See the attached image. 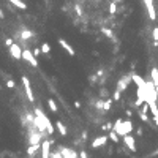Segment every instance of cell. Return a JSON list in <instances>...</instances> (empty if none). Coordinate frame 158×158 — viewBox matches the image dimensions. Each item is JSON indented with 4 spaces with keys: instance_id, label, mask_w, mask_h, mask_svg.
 I'll list each match as a JSON object with an SVG mask.
<instances>
[{
    "instance_id": "obj_1",
    "label": "cell",
    "mask_w": 158,
    "mask_h": 158,
    "mask_svg": "<svg viewBox=\"0 0 158 158\" xmlns=\"http://www.w3.org/2000/svg\"><path fill=\"white\" fill-rule=\"evenodd\" d=\"M114 130L117 131V134L119 136H127V134H130L133 131V122L131 120H120V119H117L116 122H114Z\"/></svg>"
},
{
    "instance_id": "obj_2",
    "label": "cell",
    "mask_w": 158,
    "mask_h": 158,
    "mask_svg": "<svg viewBox=\"0 0 158 158\" xmlns=\"http://www.w3.org/2000/svg\"><path fill=\"white\" fill-rule=\"evenodd\" d=\"M133 81V73H130V74H127V76H123V78H120V81L117 82V87H116V90H119L120 94L130 86V82Z\"/></svg>"
},
{
    "instance_id": "obj_3",
    "label": "cell",
    "mask_w": 158,
    "mask_h": 158,
    "mask_svg": "<svg viewBox=\"0 0 158 158\" xmlns=\"http://www.w3.org/2000/svg\"><path fill=\"white\" fill-rule=\"evenodd\" d=\"M8 51H10V55L14 59V60H21L22 59V54H24V49H21V44H16L13 43L10 48H8Z\"/></svg>"
},
{
    "instance_id": "obj_4",
    "label": "cell",
    "mask_w": 158,
    "mask_h": 158,
    "mask_svg": "<svg viewBox=\"0 0 158 158\" xmlns=\"http://www.w3.org/2000/svg\"><path fill=\"white\" fill-rule=\"evenodd\" d=\"M22 59H24L25 62H29V63L32 65V67L38 68V60H36V55H35V54H32V51H30V49H24Z\"/></svg>"
},
{
    "instance_id": "obj_5",
    "label": "cell",
    "mask_w": 158,
    "mask_h": 158,
    "mask_svg": "<svg viewBox=\"0 0 158 158\" xmlns=\"http://www.w3.org/2000/svg\"><path fill=\"white\" fill-rule=\"evenodd\" d=\"M108 139H109V134L97 136V138L94 139V141H92V147H94V149H100V147H103V145H106Z\"/></svg>"
},
{
    "instance_id": "obj_6",
    "label": "cell",
    "mask_w": 158,
    "mask_h": 158,
    "mask_svg": "<svg viewBox=\"0 0 158 158\" xmlns=\"http://www.w3.org/2000/svg\"><path fill=\"white\" fill-rule=\"evenodd\" d=\"M123 144H125L131 152H136V150H138V147H136V141H134L133 134H127V136H123Z\"/></svg>"
},
{
    "instance_id": "obj_7",
    "label": "cell",
    "mask_w": 158,
    "mask_h": 158,
    "mask_svg": "<svg viewBox=\"0 0 158 158\" xmlns=\"http://www.w3.org/2000/svg\"><path fill=\"white\" fill-rule=\"evenodd\" d=\"M22 84H24V89H25V94H27V98H29V101H35V97H33V92H32V87H30V82L29 79H27L25 76H22Z\"/></svg>"
},
{
    "instance_id": "obj_8",
    "label": "cell",
    "mask_w": 158,
    "mask_h": 158,
    "mask_svg": "<svg viewBox=\"0 0 158 158\" xmlns=\"http://www.w3.org/2000/svg\"><path fill=\"white\" fill-rule=\"evenodd\" d=\"M144 3L147 6V14L150 17V21L156 19V13H155V6H153V0H144Z\"/></svg>"
},
{
    "instance_id": "obj_9",
    "label": "cell",
    "mask_w": 158,
    "mask_h": 158,
    "mask_svg": "<svg viewBox=\"0 0 158 158\" xmlns=\"http://www.w3.org/2000/svg\"><path fill=\"white\" fill-rule=\"evenodd\" d=\"M59 44H60L62 48H63L65 51H67V52H68L70 55H71V57H74V55H76V51L73 49V46H71V44H70L68 41H65L63 38H59Z\"/></svg>"
},
{
    "instance_id": "obj_10",
    "label": "cell",
    "mask_w": 158,
    "mask_h": 158,
    "mask_svg": "<svg viewBox=\"0 0 158 158\" xmlns=\"http://www.w3.org/2000/svg\"><path fill=\"white\" fill-rule=\"evenodd\" d=\"M49 150H51V141H43L41 144V158H49Z\"/></svg>"
},
{
    "instance_id": "obj_11",
    "label": "cell",
    "mask_w": 158,
    "mask_h": 158,
    "mask_svg": "<svg viewBox=\"0 0 158 158\" xmlns=\"http://www.w3.org/2000/svg\"><path fill=\"white\" fill-rule=\"evenodd\" d=\"M36 144H43L41 142V133H30L29 145H36Z\"/></svg>"
},
{
    "instance_id": "obj_12",
    "label": "cell",
    "mask_w": 158,
    "mask_h": 158,
    "mask_svg": "<svg viewBox=\"0 0 158 158\" xmlns=\"http://www.w3.org/2000/svg\"><path fill=\"white\" fill-rule=\"evenodd\" d=\"M133 82L138 86V89H145V81L136 73H133Z\"/></svg>"
},
{
    "instance_id": "obj_13",
    "label": "cell",
    "mask_w": 158,
    "mask_h": 158,
    "mask_svg": "<svg viewBox=\"0 0 158 158\" xmlns=\"http://www.w3.org/2000/svg\"><path fill=\"white\" fill-rule=\"evenodd\" d=\"M43 120H44V125H46V131H48V134H54V125L51 123V120L49 117L43 114Z\"/></svg>"
},
{
    "instance_id": "obj_14",
    "label": "cell",
    "mask_w": 158,
    "mask_h": 158,
    "mask_svg": "<svg viewBox=\"0 0 158 158\" xmlns=\"http://www.w3.org/2000/svg\"><path fill=\"white\" fill-rule=\"evenodd\" d=\"M32 36H33V32H32V30H29V29H22V32H19V38H21L22 41L30 40Z\"/></svg>"
},
{
    "instance_id": "obj_15",
    "label": "cell",
    "mask_w": 158,
    "mask_h": 158,
    "mask_svg": "<svg viewBox=\"0 0 158 158\" xmlns=\"http://www.w3.org/2000/svg\"><path fill=\"white\" fill-rule=\"evenodd\" d=\"M55 128L59 130V133H60V136H67V127L63 125V122H60V120H57V122H55Z\"/></svg>"
},
{
    "instance_id": "obj_16",
    "label": "cell",
    "mask_w": 158,
    "mask_h": 158,
    "mask_svg": "<svg viewBox=\"0 0 158 158\" xmlns=\"http://www.w3.org/2000/svg\"><path fill=\"white\" fill-rule=\"evenodd\" d=\"M6 2H10V3L14 5L16 8H19V10H25V8H27L25 2H22V0H6Z\"/></svg>"
},
{
    "instance_id": "obj_17",
    "label": "cell",
    "mask_w": 158,
    "mask_h": 158,
    "mask_svg": "<svg viewBox=\"0 0 158 158\" xmlns=\"http://www.w3.org/2000/svg\"><path fill=\"white\" fill-rule=\"evenodd\" d=\"M41 147V144H36V145H29V149H27V153H29L32 158L35 156V153H36V150Z\"/></svg>"
},
{
    "instance_id": "obj_18",
    "label": "cell",
    "mask_w": 158,
    "mask_h": 158,
    "mask_svg": "<svg viewBox=\"0 0 158 158\" xmlns=\"http://www.w3.org/2000/svg\"><path fill=\"white\" fill-rule=\"evenodd\" d=\"M109 139H111L112 142H116V144L120 141V138H119V134H117L116 130H111V131H109Z\"/></svg>"
},
{
    "instance_id": "obj_19",
    "label": "cell",
    "mask_w": 158,
    "mask_h": 158,
    "mask_svg": "<svg viewBox=\"0 0 158 158\" xmlns=\"http://www.w3.org/2000/svg\"><path fill=\"white\" fill-rule=\"evenodd\" d=\"M48 106H49V109L52 111V112H57V111H59L57 105H55V101H54L52 98H49V100H48Z\"/></svg>"
},
{
    "instance_id": "obj_20",
    "label": "cell",
    "mask_w": 158,
    "mask_h": 158,
    "mask_svg": "<svg viewBox=\"0 0 158 158\" xmlns=\"http://www.w3.org/2000/svg\"><path fill=\"white\" fill-rule=\"evenodd\" d=\"M101 130H103V131H111V130H114V123L112 122H106V123H103V127H101Z\"/></svg>"
},
{
    "instance_id": "obj_21",
    "label": "cell",
    "mask_w": 158,
    "mask_h": 158,
    "mask_svg": "<svg viewBox=\"0 0 158 158\" xmlns=\"http://www.w3.org/2000/svg\"><path fill=\"white\" fill-rule=\"evenodd\" d=\"M41 52L43 54H51V44L49 43H43L41 44Z\"/></svg>"
},
{
    "instance_id": "obj_22",
    "label": "cell",
    "mask_w": 158,
    "mask_h": 158,
    "mask_svg": "<svg viewBox=\"0 0 158 158\" xmlns=\"http://www.w3.org/2000/svg\"><path fill=\"white\" fill-rule=\"evenodd\" d=\"M152 35H153V46H158V27H153Z\"/></svg>"
},
{
    "instance_id": "obj_23",
    "label": "cell",
    "mask_w": 158,
    "mask_h": 158,
    "mask_svg": "<svg viewBox=\"0 0 158 158\" xmlns=\"http://www.w3.org/2000/svg\"><path fill=\"white\" fill-rule=\"evenodd\" d=\"M101 32H103V35H105V36H108V38H111V40H114V35H112V32H111L109 29H103Z\"/></svg>"
},
{
    "instance_id": "obj_24",
    "label": "cell",
    "mask_w": 158,
    "mask_h": 158,
    "mask_svg": "<svg viewBox=\"0 0 158 158\" xmlns=\"http://www.w3.org/2000/svg\"><path fill=\"white\" fill-rule=\"evenodd\" d=\"M111 105H112V100H106V101H105V108H103V109H105V111H109V109H111Z\"/></svg>"
},
{
    "instance_id": "obj_25",
    "label": "cell",
    "mask_w": 158,
    "mask_h": 158,
    "mask_svg": "<svg viewBox=\"0 0 158 158\" xmlns=\"http://www.w3.org/2000/svg\"><path fill=\"white\" fill-rule=\"evenodd\" d=\"M139 117L142 119V122H145V123L149 122V117H147V114H145V112H142V111H141V112H139Z\"/></svg>"
},
{
    "instance_id": "obj_26",
    "label": "cell",
    "mask_w": 158,
    "mask_h": 158,
    "mask_svg": "<svg viewBox=\"0 0 158 158\" xmlns=\"http://www.w3.org/2000/svg\"><path fill=\"white\" fill-rule=\"evenodd\" d=\"M116 11H117V6H116V3H111V5H109V13H111V14H114Z\"/></svg>"
},
{
    "instance_id": "obj_27",
    "label": "cell",
    "mask_w": 158,
    "mask_h": 158,
    "mask_svg": "<svg viewBox=\"0 0 158 158\" xmlns=\"http://www.w3.org/2000/svg\"><path fill=\"white\" fill-rule=\"evenodd\" d=\"M6 87H8V89H14V81H13V79H8V81H6Z\"/></svg>"
},
{
    "instance_id": "obj_28",
    "label": "cell",
    "mask_w": 158,
    "mask_h": 158,
    "mask_svg": "<svg viewBox=\"0 0 158 158\" xmlns=\"http://www.w3.org/2000/svg\"><path fill=\"white\" fill-rule=\"evenodd\" d=\"M119 98H120V92H119V90H116V92H114V97H112V100H114V101H117Z\"/></svg>"
},
{
    "instance_id": "obj_29",
    "label": "cell",
    "mask_w": 158,
    "mask_h": 158,
    "mask_svg": "<svg viewBox=\"0 0 158 158\" xmlns=\"http://www.w3.org/2000/svg\"><path fill=\"white\" fill-rule=\"evenodd\" d=\"M13 43H14V41H13L11 38H6V40H5V44H6V48H10V46H11Z\"/></svg>"
},
{
    "instance_id": "obj_30",
    "label": "cell",
    "mask_w": 158,
    "mask_h": 158,
    "mask_svg": "<svg viewBox=\"0 0 158 158\" xmlns=\"http://www.w3.org/2000/svg\"><path fill=\"white\" fill-rule=\"evenodd\" d=\"M79 158H89V156H87V153H86V150L79 152Z\"/></svg>"
},
{
    "instance_id": "obj_31",
    "label": "cell",
    "mask_w": 158,
    "mask_h": 158,
    "mask_svg": "<svg viewBox=\"0 0 158 158\" xmlns=\"http://www.w3.org/2000/svg\"><path fill=\"white\" fill-rule=\"evenodd\" d=\"M153 122H155V125L158 127V116H153Z\"/></svg>"
},
{
    "instance_id": "obj_32",
    "label": "cell",
    "mask_w": 158,
    "mask_h": 158,
    "mask_svg": "<svg viewBox=\"0 0 158 158\" xmlns=\"http://www.w3.org/2000/svg\"><path fill=\"white\" fill-rule=\"evenodd\" d=\"M74 106H76V108L79 109V108H81V103H79V101H74Z\"/></svg>"
}]
</instances>
